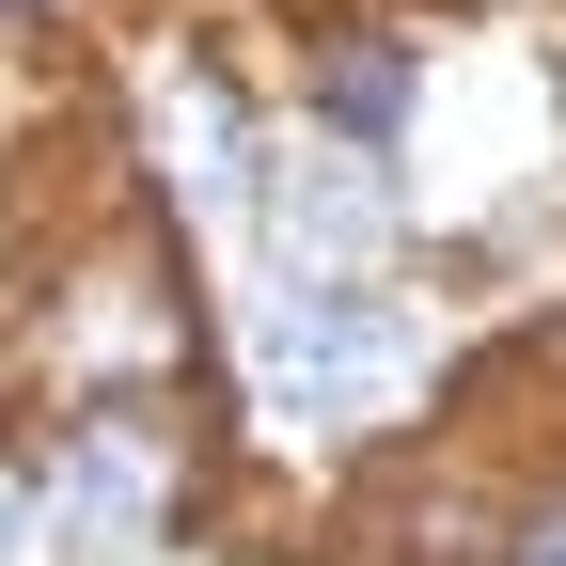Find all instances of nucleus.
<instances>
[{
    "instance_id": "obj_8",
    "label": "nucleus",
    "mask_w": 566,
    "mask_h": 566,
    "mask_svg": "<svg viewBox=\"0 0 566 566\" xmlns=\"http://www.w3.org/2000/svg\"><path fill=\"white\" fill-rule=\"evenodd\" d=\"M520 566H566V504H535V520H520Z\"/></svg>"
},
{
    "instance_id": "obj_4",
    "label": "nucleus",
    "mask_w": 566,
    "mask_h": 566,
    "mask_svg": "<svg viewBox=\"0 0 566 566\" xmlns=\"http://www.w3.org/2000/svg\"><path fill=\"white\" fill-rule=\"evenodd\" d=\"M63 363L111 378V363H174V315L142 300V283H95V315H63Z\"/></svg>"
},
{
    "instance_id": "obj_6",
    "label": "nucleus",
    "mask_w": 566,
    "mask_h": 566,
    "mask_svg": "<svg viewBox=\"0 0 566 566\" xmlns=\"http://www.w3.org/2000/svg\"><path fill=\"white\" fill-rule=\"evenodd\" d=\"M331 111H346V126H394V111H409V63H394V48H346V63H331Z\"/></svg>"
},
{
    "instance_id": "obj_3",
    "label": "nucleus",
    "mask_w": 566,
    "mask_h": 566,
    "mask_svg": "<svg viewBox=\"0 0 566 566\" xmlns=\"http://www.w3.org/2000/svg\"><path fill=\"white\" fill-rule=\"evenodd\" d=\"M378 237H394V189H378L363 158L283 174V252H331V268H346V252H378Z\"/></svg>"
},
{
    "instance_id": "obj_7",
    "label": "nucleus",
    "mask_w": 566,
    "mask_h": 566,
    "mask_svg": "<svg viewBox=\"0 0 566 566\" xmlns=\"http://www.w3.org/2000/svg\"><path fill=\"white\" fill-rule=\"evenodd\" d=\"M63 551V504H48V472H0V566H48Z\"/></svg>"
},
{
    "instance_id": "obj_5",
    "label": "nucleus",
    "mask_w": 566,
    "mask_h": 566,
    "mask_svg": "<svg viewBox=\"0 0 566 566\" xmlns=\"http://www.w3.org/2000/svg\"><path fill=\"white\" fill-rule=\"evenodd\" d=\"M158 158H189V205H205V221H237V158H252V142H237V111L221 95H174V126H158Z\"/></svg>"
},
{
    "instance_id": "obj_2",
    "label": "nucleus",
    "mask_w": 566,
    "mask_h": 566,
    "mask_svg": "<svg viewBox=\"0 0 566 566\" xmlns=\"http://www.w3.org/2000/svg\"><path fill=\"white\" fill-rule=\"evenodd\" d=\"M48 504H63V551H126L158 520V441L142 424H80V457L48 472Z\"/></svg>"
},
{
    "instance_id": "obj_1",
    "label": "nucleus",
    "mask_w": 566,
    "mask_h": 566,
    "mask_svg": "<svg viewBox=\"0 0 566 566\" xmlns=\"http://www.w3.org/2000/svg\"><path fill=\"white\" fill-rule=\"evenodd\" d=\"M252 378L300 409V424H363L424 378V331L394 300H363V283H283V300L252 315Z\"/></svg>"
}]
</instances>
